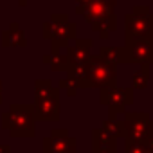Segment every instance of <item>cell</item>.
Returning a JSON list of instances; mask_svg holds the SVG:
<instances>
[{
	"mask_svg": "<svg viewBox=\"0 0 153 153\" xmlns=\"http://www.w3.org/2000/svg\"><path fill=\"white\" fill-rule=\"evenodd\" d=\"M88 87L96 88H114L117 87V67L105 63L99 56H92L85 63Z\"/></svg>",
	"mask_w": 153,
	"mask_h": 153,
	"instance_id": "1",
	"label": "cell"
},
{
	"mask_svg": "<svg viewBox=\"0 0 153 153\" xmlns=\"http://www.w3.org/2000/svg\"><path fill=\"white\" fill-rule=\"evenodd\" d=\"M101 103L108 106V119H117L119 114H124L128 106L133 105V88L130 87H114L101 88Z\"/></svg>",
	"mask_w": 153,
	"mask_h": 153,
	"instance_id": "2",
	"label": "cell"
},
{
	"mask_svg": "<svg viewBox=\"0 0 153 153\" xmlns=\"http://www.w3.org/2000/svg\"><path fill=\"white\" fill-rule=\"evenodd\" d=\"M149 121L148 112H124V142H142L149 135Z\"/></svg>",
	"mask_w": 153,
	"mask_h": 153,
	"instance_id": "3",
	"label": "cell"
},
{
	"mask_svg": "<svg viewBox=\"0 0 153 153\" xmlns=\"http://www.w3.org/2000/svg\"><path fill=\"white\" fill-rule=\"evenodd\" d=\"M149 15H135V13L124 15V47L148 40L149 31H151Z\"/></svg>",
	"mask_w": 153,
	"mask_h": 153,
	"instance_id": "4",
	"label": "cell"
},
{
	"mask_svg": "<svg viewBox=\"0 0 153 153\" xmlns=\"http://www.w3.org/2000/svg\"><path fill=\"white\" fill-rule=\"evenodd\" d=\"M117 63L153 65V45L148 40H142L128 47H117Z\"/></svg>",
	"mask_w": 153,
	"mask_h": 153,
	"instance_id": "5",
	"label": "cell"
},
{
	"mask_svg": "<svg viewBox=\"0 0 153 153\" xmlns=\"http://www.w3.org/2000/svg\"><path fill=\"white\" fill-rule=\"evenodd\" d=\"M117 6V0H92V2L85 4V6H79L78 7V13H83V16L88 20V22H96V20H101L112 13H115Z\"/></svg>",
	"mask_w": 153,
	"mask_h": 153,
	"instance_id": "6",
	"label": "cell"
},
{
	"mask_svg": "<svg viewBox=\"0 0 153 153\" xmlns=\"http://www.w3.org/2000/svg\"><path fill=\"white\" fill-rule=\"evenodd\" d=\"M92 135H94V153H117V140L106 135L101 128H96Z\"/></svg>",
	"mask_w": 153,
	"mask_h": 153,
	"instance_id": "7",
	"label": "cell"
},
{
	"mask_svg": "<svg viewBox=\"0 0 153 153\" xmlns=\"http://www.w3.org/2000/svg\"><path fill=\"white\" fill-rule=\"evenodd\" d=\"M92 27H94L96 33L101 34V38H108V34L117 29V16H115V13H112V15L101 18V20H96L92 24Z\"/></svg>",
	"mask_w": 153,
	"mask_h": 153,
	"instance_id": "8",
	"label": "cell"
},
{
	"mask_svg": "<svg viewBox=\"0 0 153 153\" xmlns=\"http://www.w3.org/2000/svg\"><path fill=\"white\" fill-rule=\"evenodd\" d=\"M92 45V40H79L78 42V47L74 51H70V58H72V63L74 65H85L87 59L90 58L88 56V49Z\"/></svg>",
	"mask_w": 153,
	"mask_h": 153,
	"instance_id": "9",
	"label": "cell"
},
{
	"mask_svg": "<svg viewBox=\"0 0 153 153\" xmlns=\"http://www.w3.org/2000/svg\"><path fill=\"white\" fill-rule=\"evenodd\" d=\"M148 79H149V65H140V70L133 74L131 79V88L135 90H144L148 88Z\"/></svg>",
	"mask_w": 153,
	"mask_h": 153,
	"instance_id": "10",
	"label": "cell"
},
{
	"mask_svg": "<svg viewBox=\"0 0 153 153\" xmlns=\"http://www.w3.org/2000/svg\"><path fill=\"white\" fill-rule=\"evenodd\" d=\"M101 130L110 135L112 139L117 140V137H124V128H123V121H117V119H106L101 126Z\"/></svg>",
	"mask_w": 153,
	"mask_h": 153,
	"instance_id": "11",
	"label": "cell"
},
{
	"mask_svg": "<svg viewBox=\"0 0 153 153\" xmlns=\"http://www.w3.org/2000/svg\"><path fill=\"white\" fill-rule=\"evenodd\" d=\"M99 58H101L105 63L117 65V47H105V49H101Z\"/></svg>",
	"mask_w": 153,
	"mask_h": 153,
	"instance_id": "12",
	"label": "cell"
},
{
	"mask_svg": "<svg viewBox=\"0 0 153 153\" xmlns=\"http://www.w3.org/2000/svg\"><path fill=\"white\" fill-rule=\"evenodd\" d=\"M124 153H146L142 142H124Z\"/></svg>",
	"mask_w": 153,
	"mask_h": 153,
	"instance_id": "13",
	"label": "cell"
},
{
	"mask_svg": "<svg viewBox=\"0 0 153 153\" xmlns=\"http://www.w3.org/2000/svg\"><path fill=\"white\" fill-rule=\"evenodd\" d=\"M131 13H135V15H149L151 11H149L148 6H135V7L131 9Z\"/></svg>",
	"mask_w": 153,
	"mask_h": 153,
	"instance_id": "14",
	"label": "cell"
},
{
	"mask_svg": "<svg viewBox=\"0 0 153 153\" xmlns=\"http://www.w3.org/2000/svg\"><path fill=\"white\" fill-rule=\"evenodd\" d=\"M148 42L153 45V27H151V31H149V36H148Z\"/></svg>",
	"mask_w": 153,
	"mask_h": 153,
	"instance_id": "15",
	"label": "cell"
},
{
	"mask_svg": "<svg viewBox=\"0 0 153 153\" xmlns=\"http://www.w3.org/2000/svg\"><path fill=\"white\" fill-rule=\"evenodd\" d=\"M149 135L153 137V121H149Z\"/></svg>",
	"mask_w": 153,
	"mask_h": 153,
	"instance_id": "16",
	"label": "cell"
}]
</instances>
